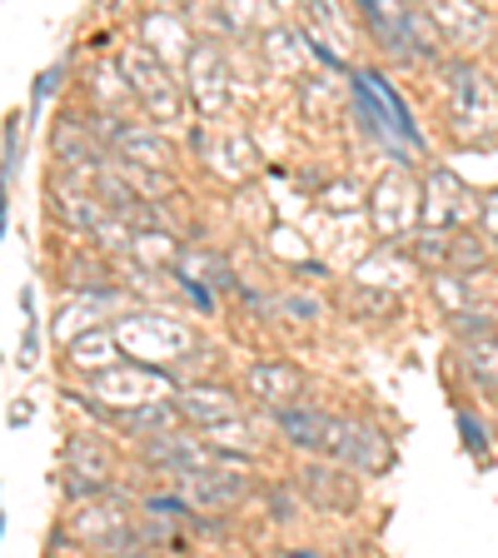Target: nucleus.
Returning a JSON list of instances; mask_svg holds the SVG:
<instances>
[{"label": "nucleus", "instance_id": "nucleus-1", "mask_svg": "<svg viewBox=\"0 0 498 558\" xmlns=\"http://www.w3.org/2000/svg\"><path fill=\"white\" fill-rule=\"evenodd\" d=\"M116 335L130 354H139V360H150V364L174 360V354L190 344L185 325L170 319V314H125V319L116 325Z\"/></svg>", "mask_w": 498, "mask_h": 558}, {"label": "nucleus", "instance_id": "nucleus-2", "mask_svg": "<svg viewBox=\"0 0 498 558\" xmlns=\"http://www.w3.org/2000/svg\"><path fill=\"white\" fill-rule=\"evenodd\" d=\"M498 125V95L478 70H453V130L464 140H484Z\"/></svg>", "mask_w": 498, "mask_h": 558}, {"label": "nucleus", "instance_id": "nucleus-3", "mask_svg": "<svg viewBox=\"0 0 498 558\" xmlns=\"http://www.w3.org/2000/svg\"><path fill=\"white\" fill-rule=\"evenodd\" d=\"M125 81H130V90L139 95V100L150 105L160 120H174V110H180V95H174V81L165 75V65L150 56L145 46H135V50H125Z\"/></svg>", "mask_w": 498, "mask_h": 558}, {"label": "nucleus", "instance_id": "nucleus-4", "mask_svg": "<svg viewBox=\"0 0 498 558\" xmlns=\"http://www.w3.org/2000/svg\"><path fill=\"white\" fill-rule=\"evenodd\" d=\"M174 395V384L155 369H105L95 374V399L100 404H150V399Z\"/></svg>", "mask_w": 498, "mask_h": 558}, {"label": "nucleus", "instance_id": "nucleus-5", "mask_svg": "<svg viewBox=\"0 0 498 558\" xmlns=\"http://www.w3.org/2000/svg\"><path fill=\"white\" fill-rule=\"evenodd\" d=\"M279 429H284V439L294 444V449H309V453H335L339 439H344V424L329 414H319V409H279Z\"/></svg>", "mask_w": 498, "mask_h": 558}, {"label": "nucleus", "instance_id": "nucleus-6", "mask_svg": "<svg viewBox=\"0 0 498 558\" xmlns=\"http://www.w3.org/2000/svg\"><path fill=\"white\" fill-rule=\"evenodd\" d=\"M424 11H429V21L449 35L453 46H484L488 31H494L488 11H478L474 0H424Z\"/></svg>", "mask_w": 498, "mask_h": 558}, {"label": "nucleus", "instance_id": "nucleus-7", "mask_svg": "<svg viewBox=\"0 0 498 558\" xmlns=\"http://www.w3.org/2000/svg\"><path fill=\"white\" fill-rule=\"evenodd\" d=\"M414 220H424V195L409 190L404 180H384L374 190V225H379V234H404Z\"/></svg>", "mask_w": 498, "mask_h": 558}, {"label": "nucleus", "instance_id": "nucleus-8", "mask_svg": "<svg viewBox=\"0 0 498 558\" xmlns=\"http://www.w3.org/2000/svg\"><path fill=\"white\" fill-rule=\"evenodd\" d=\"M145 459H150V464H165L174 478H180V474H195V469H205V464H215V453H209L205 444L185 439V434H155L150 449H145Z\"/></svg>", "mask_w": 498, "mask_h": 558}, {"label": "nucleus", "instance_id": "nucleus-9", "mask_svg": "<svg viewBox=\"0 0 498 558\" xmlns=\"http://www.w3.org/2000/svg\"><path fill=\"white\" fill-rule=\"evenodd\" d=\"M464 220V185L453 174H429V195H424V225L434 230H453Z\"/></svg>", "mask_w": 498, "mask_h": 558}, {"label": "nucleus", "instance_id": "nucleus-10", "mask_svg": "<svg viewBox=\"0 0 498 558\" xmlns=\"http://www.w3.org/2000/svg\"><path fill=\"white\" fill-rule=\"evenodd\" d=\"M304 488H309V499L319 504L325 513H339V509H349V504H354L349 478L339 474V469H329V464H309V469H304Z\"/></svg>", "mask_w": 498, "mask_h": 558}, {"label": "nucleus", "instance_id": "nucleus-11", "mask_svg": "<svg viewBox=\"0 0 498 558\" xmlns=\"http://www.w3.org/2000/svg\"><path fill=\"white\" fill-rule=\"evenodd\" d=\"M190 90H195V100H199V110L205 116H215L224 105V65H220V56L215 50H199L195 56V70H190Z\"/></svg>", "mask_w": 498, "mask_h": 558}, {"label": "nucleus", "instance_id": "nucleus-12", "mask_svg": "<svg viewBox=\"0 0 498 558\" xmlns=\"http://www.w3.org/2000/svg\"><path fill=\"white\" fill-rule=\"evenodd\" d=\"M174 404H180V414L195 418V424H224V418L240 414V404L224 389H180Z\"/></svg>", "mask_w": 498, "mask_h": 558}, {"label": "nucleus", "instance_id": "nucleus-13", "mask_svg": "<svg viewBox=\"0 0 498 558\" xmlns=\"http://www.w3.org/2000/svg\"><path fill=\"white\" fill-rule=\"evenodd\" d=\"M335 459H339V464H349V469H364V474H369V469L384 464V434L379 429H344Z\"/></svg>", "mask_w": 498, "mask_h": 558}, {"label": "nucleus", "instance_id": "nucleus-14", "mask_svg": "<svg viewBox=\"0 0 498 558\" xmlns=\"http://www.w3.org/2000/svg\"><path fill=\"white\" fill-rule=\"evenodd\" d=\"M250 389H255L265 404H284V399L300 395V374L284 369V364H259V369L250 374Z\"/></svg>", "mask_w": 498, "mask_h": 558}, {"label": "nucleus", "instance_id": "nucleus-15", "mask_svg": "<svg viewBox=\"0 0 498 558\" xmlns=\"http://www.w3.org/2000/svg\"><path fill=\"white\" fill-rule=\"evenodd\" d=\"M139 31H150V46L165 50V60H170V65L190 56V31L174 21V15H145V25H139Z\"/></svg>", "mask_w": 498, "mask_h": 558}, {"label": "nucleus", "instance_id": "nucleus-16", "mask_svg": "<svg viewBox=\"0 0 498 558\" xmlns=\"http://www.w3.org/2000/svg\"><path fill=\"white\" fill-rule=\"evenodd\" d=\"M116 344H120V335L90 329V335L70 339V360L81 364V369H110V360H116Z\"/></svg>", "mask_w": 498, "mask_h": 558}, {"label": "nucleus", "instance_id": "nucleus-17", "mask_svg": "<svg viewBox=\"0 0 498 558\" xmlns=\"http://www.w3.org/2000/svg\"><path fill=\"white\" fill-rule=\"evenodd\" d=\"M464 364L484 389H498V339L484 335V339H469L464 344Z\"/></svg>", "mask_w": 498, "mask_h": 558}, {"label": "nucleus", "instance_id": "nucleus-18", "mask_svg": "<svg viewBox=\"0 0 498 558\" xmlns=\"http://www.w3.org/2000/svg\"><path fill=\"white\" fill-rule=\"evenodd\" d=\"M180 409V404H174ZM174 409L170 404H160V399H150V404H135V409H125V414H116V424L120 429H130V434H150V429H170V418H174Z\"/></svg>", "mask_w": 498, "mask_h": 558}, {"label": "nucleus", "instance_id": "nucleus-19", "mask_svg": "<svg viewBox=\"0 0 498 558\" xmlns=\"http://www.w3.org/2000/svg\"><path fill=\"white\" fill-rule=\"evenodd\" d=\"M120 150H130V155H135V160H145V165H165V160H170V155H165V140L160 135H150V130H120Z\"/></svg>", "mask_w": 498, "mask_h": 558}, {"label": "nucleus", "instance_id": "nucleus-20", "mask_svg": "<svg viewBox=\"0 0 498 558\" xmlns=\"http://www.w3.org/2000/svg\"><path fill=\"white\" fill-rule=\"evenodd\" d=\"M434 290H439V300L449 304V314L469 310V294H464V284H453V275H439V279H434Z\"/></svg>", "mask_w": 498, "mask_h": 558}, {"label": "nucleus", "instance_id": "nucleus-21", "mask_svg": "<svg viewBox=\"0 0 498 558\" xmlns=\"http://www.w3.org/2000/svg\"><path fill=\"white\" fill-rule=\"evenodd\" d=\"M459 429H464V439H469V449H474V453L488 449V434H484V424H478L474 414H459Z\"/></svg>", "mask_w": 498, "mask_h": 558}, {"label": "nucleus", "instance_id": "nucleus-22", "mask_svg": "<svg viewBox=\"0 0 498 558\" xmlns=\"http://www.w3.org/2000/svg\"><path fill=\"white\" fill-rule=\"evenodd\" d=\"M488 220H494V230H498V199H494V205H488Z\"/></svg>", "mask_w": 498, "mask_h": 558}]
</instances>
